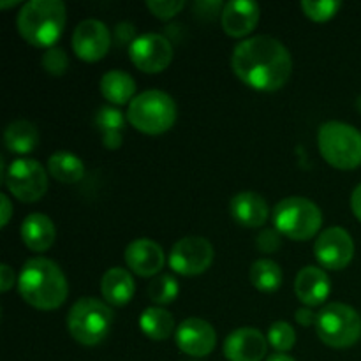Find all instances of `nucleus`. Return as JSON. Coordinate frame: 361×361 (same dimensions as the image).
<instances>
[{"instance_id": "obj_15", "label": "nucleus", "mask_w": 361, "mask_h": 361, "mask_svg": "<svg viewBox=\"0 0 361 361\" xmlns=\"http://www.w3.org/2000/svg\"><path fill=\"white\" fill-rule=\"evenodd\" d=\"M126 263L140 277H154L164 268L166 256L154 240L137 238L126 247Z\"/></svg>"}, {"instance_id": "obj_17", "label": "nucleus", "mask_w": 361, "mask_h": 361, "mask_svg": "<svg viewBox=\"0 0 361 361\" xmlns=\"http://www.w3.org/2000/svg\"><path fill=\"white\" fill-rule=\"evenodd\" d=\"M259 6L250 0H231L222 7V28L231 37H243L257 27Z\"/></svg>"}, {"instance_id": "obj_7", "label": "nucleus", "mask_w": 361, "mask_h": 361, "mask_svg": "<svg viewBox=\"0 0 361 361\" xmlns=\"http://www.w3.org/2000/svg\"><path fill=\"white\" fill-rule=\"evenodd\" d=\"M275 229L286 238L305 242L310 240L323 224V214L316 203L302 196H291L279 201L274 210Z\"/></svg>"}, {"instance_id": "obj_2", "label": "nucleus", "mask_w": 361, "mask_h": 361, "mask_svg": "<svg viewBox=\"0 0 361 361\" xmlns=\"http://www.w3.org/2000/svg\"><path fill=\"white\" fill-rule=\"evenodd\" d=\"M18 289L21 298L37 310L59 309L69 293L63 271L46 257H32L23 264Z\"/></svg>"}, {"instance_id": "obj_33", "label": "nucleus", "mask_w": 361, "mask_h": 361, "mask_svg": "<svg viewBox=\"0 0 361 361\" xmlns=\"http://www.w3.org/2000/svg\"><path fill=\"white\" fill-rule=\"evenodd\" d=\"M257 249L261 252H275L281 247V233L277 229H264L259 236H257Z\"/></svg>"}, {"instance_id": "obj_38", "label": "nucleus", "mask_w": 361, "mask_h": 361, "mask_svg": "<svg viewBox=\"0 0 361 361\" xmlns=\"http://www.w3.org/2000/svg\"><path fill=\"white\" fill-rule=\"evenodd\" d=\"M0 203H2V228H6L11 215H13V207H11V201L6 194H0Z\"/></svg>"}, {"instance_id": "obj_22", "label": "nucleus", "mask_w": 361, "mask_h": 361, "mask_svg": "<svg viewBox=\"0 0 361 361\" xmlns=\"http://www.w3.org/2000/svg\"><path fill=\"white\" fill-rule=\"evenodd\" d=\"M99 88H101V94L104 95L106 101H109L111 104L122 106L127 102L130 104L134 94H136V81L126 71L113 69L102 76Z\"/></svg>"}, {"instance_id": "obj_8", "label": "nucleus", "mask_w": 361, "mask_h": 361, "mask_svg": "<svg viewBox=\"0 0 361 361\" xmlns=\"http://www.w3.org/2000/svg\"><path fill=\"white\" fill-rule=\"evenodd\" d=\"M316 331L323 344L348 349L361 338V316L345 303H328L317 312Z\"/></svg>"}, {"instance_id": "obj_18", "label": "nucleus", "mask_w": 361, "mask_h": 361, "mask_svg": "<svg viewBox=\"0 0 361 361\" xmlns=\"http://www.w3.org/2000/svg\"><path fill=\"white\" fill-rule=\"evenodd\" d=\"M331 284L326 271L317 267H305L295 279V293L307 307H317L330 296Z\"/></svg>"}, {"instance_id": "obj_26", "label": "nucleus", "mask_w": 361, "mask_h": 361, "mask_svg": "<svg viewBox=\"0 0 361 361\" xmlns=\"http://www.w3.org/2000/svg\"><path fill=\"white\" fill-rule=\"evenodd\" d=\"M48 171L60 183H78L85 176V164L71 152H55L48 161Z\"/></svg>"}, {"instance_id": "obj_19", "label": "nucleus", "mask_w": 361, "mask_h": 361, "mask_svg": "<svg viewBox=\"0 0 361 361\" xmlns=\"http://www.w3.org/2000/svg\"><path fill=\"white\" fill-rule=\"evenodd\" d=\"M233 219L243 228H261L268 221L270 208L267 200L257 192H238L229 203Z\"/></svg>"}, {"instance_id": "obj_29", "label": "nucleus", "mask_w": 361, "mask_h": 361, "mask_svg": "<svg viewBox=\"0 0 361 361\" xmlns=\"http://www.w3.org/2000/svg\"><path fill=\"white\" fill-rule=\"evenodd\" d=\"M268 342H270V345L275 351L286 355L296 344L295 328L289 323H286V321H275L270 326V330H268Z\"/></svg>"}, {"instance_id": "obj_34", "label": "nucleus", "mask_w": 361, "mask_h": 361, "mask_svg": "<svg viewBox=\"0 0 361 361\" xmlns=\"http://www.w3.org/2000/svg\"><path fill=\"white\" fill-rule=\"evenodd\" d=\"M115 37L118 41V44H133L134 39L137 37L136 30H134V25L130 23H120L115 28Z\"/></svg>"}, {"instance_id": "obj_13", "label": "nucleus", "mask_w": 361, "mask_h": 361, "mask_svg": "<svg viewBox=\"0 0 361 361\" xmlns=\"http://www.w3.org/2000/svg\"><path fill=\"white\" fill-rule=\"evenodd\" d=\"M111 48V32L102 21L85 20L74 28L73 49L78 59L85 62H97L104 59Z\"/></svg>"}, {"instance_id": "obj_28", "label": "nucleus", "mask_w": 361, "mask_h": 361, "mask_svg": "<svg viewBox=\"0 0 361 361\" xmlns=\"http://www.w3.org/2000/svg\"><path fill=\"white\" fill-rule=\"evenodd\" d=\"M178 282L173 275H159L148 286V296L154 300L155 303H161V305H166V303L175 302L176 296H178Z\"/></svg>"}, {"instance_id": "obj_31", "label": "nucleus", "mask_w": 361, "mask_h": 361, "mask_svg": "<svg viewBox=\"0 0 361 361\" xmlns=\"http://www.w3.org/2000/svg\"><path fill=\"white\" fill-rule=\"evenodd\" d=\"M41 66L51 76H62V74H66L67 67H69V59H67V53L62 48L53 46L42 55Z\"/></svg>"}, {"instance_id": "obj_37", "label": "nucleus", "mask_w": 361, "mask_h": 361, "mask_svg": "<svg viewBox=\"0 0 361 361\" xmlns=\"http://www.w3.org/2000/svg\"><path fill=\"white\" fill-rule=\"evenodd\" d=\"M351 208L353 214L356 215V219L361 222V183L353 190L351 194Z\"/></svg>"}, {"instance_id": "obj_4", "label": "nucleus", "mask_w": 361, "mask_h": 361, "mask_svg": "<svg viewBox=\"0 0 361 361\" xmlns=\"http://www.w3.org/2000/svg\"><path fill=\"white\" fill-rule=\"evenodd\" d=\"M127 120L136 130L150 136L166 133L175 126L176 104L162 90H147L130 101Z\"/></svg>"}, {"instance_id": "obj_23", "label": "nucleus", "mask_w": 361, "mask_h": 361, "mask_svg": "<svg viewBox=\"0 0 361 361\" xmlns=\"http://www.w3.org/2000/svg\"><path fill=\"white\" fill-rule=\"evenodd\" d=\"M94 123L97 130H101L102 145L109 150H116L122 145V130L126 126V118L120 109L113 106H104L97 109L94 116Z\"/></svg>"}, {"instance_id": "obj_21", "label": "nucleus", "mask_w": 361, "mask_h": 361, "mask_svg": "<svg viewBox=\"0 0 361 361\" xmlns=\"http://www.w3.org/2000/svg\"><path fill=\"white\" fill-rule=\"evenodd\" d=\"M101 293L109 305H127L136 293L133 275L126 268H109L101 281Z\"/></svg>"}, {"instance_id": "obj_36", "label": "nucleus", "mask_w": 361, "mask_h": 361, "mask_svg": "<svg viewBox=\"0 0 361 361\" xmlns=\"http://www.w3.org/2000/svg\"><path fill=\"white\" fill-rule=\"evenodd\" d=\"M295 319L296 323L302 324V326H310V324H316L317 314H314L312 310H310V307H302V309L296 310Z\"/></svg>"}, {"instance_id": "obj_24", "label": "nucleus", "mask_w": 361, "mask_h": 361, "mask_svg": "<svg viewBox=\"0 0 361 361\" xmlns=\"http://www.w3.org/2000/svg\"><path fill=\"white\" fill-rule=\"evenodd\" d=\"M4 143H6L7 150L14 152V154H30L39 143V133L34 123L27 122V120H16L6 127Z\"/></svg>"}, {"instance_id": "obj_1", "label": "nucleus", "mask_w": 361, "mask_h": 361, "mask_svg": "<svg viewBox=\"0 0 361 361\" xmlns=\"http://www.w3.org/2000/svg\"><path fill=\"white\" fill-rule=\"evenodd\" d=\"M231 67L247 87L259 92H275L288 83L293 59L281 41L270 35H254L236 46Z\"/></svg>"}, {"instance_id": "obj_30", "label": "nucleus", "mask_w": 361, "mask_h": 361, "mask_svg": "<svg viewBox=\"0 0 361 361\" xmlns=\"http://www.w3.org/2000/svg\"><path fill=\"white\" fill-rule=\"evenodd\" d=\"M342 4L337 0H303L302 9L307 18L314 21H328L335 16Z\"/></svg>"}, {"instance_id": "obj_6", "label": "nucleus", "mask_w": 361, "mask_h": 361, "mask_svg": "<svg viewBox=\"0 0 361 361\" xmlns=\"http://www.w3.org/2000/svg\"><path fill=\"white\" fill-rule=\"evenodd\" d=\"M113 310L95 298H81L67 314L71 337L83 345H97L111 331Z\"/></svg>"}, {"instance_id": "obj_3", "label": "nucleus", "mask_w": 361, "mask_h": 361, "mask_svg": "<svg viewBox=\"0 0 361 361\" xmlns=\"http://www.w3.org/2000/svg\"><path fill=\"white\" fill-rule=\"evenodd\" d=\"M67 11L62 0H30L18 13L21 37L37 48H53L66 27Z\"/></svg>"}, {"instance_id": "obj_20", "label": "nucleus", "mask_w": 361, "mask_h": 361, "mask_svg": "<svg viewBox=\"0 0 361 361\" xmlns=\"http://www.w3.org/2000/svg\"><path fill=\"white\" fill-rule=\"evenodd\" d=\"M56 229L44 214H30L21 224V240L34 252H44L55 243Z\"/></svg>"}, {"instance_id": "obj_16", "label": "nucleus", "mask_w": 361, "mask_h": 361, "mask_svg": "<svg viewBox=\"0 0 361 361\" xmlns=\"http://www.w3.org/2000/svg\"><path fill=\"white\" fill-rule=\"evenodd\" d=\"M267 337L256 328L235 330L224 342V356L229 361H261L267 355Z\"/></svg>"}, {"instance_id": "obj_5", "label": "nucleus", "mask_w": 361, "mask_h": 361, "mask_svg": "<svg viewBox=\"0 0 361 361\" xmlns=\"http://www.w3.org/2000/svg\"><path fill=\"white\" fill-rule=\"evenodd\" d=\"M317 145L324 161L337 169L361 166V133L344 122H326L317 133Z\"/></svg>"}, {"instance_id": "obj_40", "label": "nucleus", "mask_w": 361, "mask_h": 361, "mask_svg": "<svg viewBox=\"0 0 361 361\" xmlns=\"http://www.w3.org/2000/svg\"><path fill=\"white\" fill-rule=\"evenodd\" d=\"M13 6H18V0H11V2H0V7H2V9H6V7H13Z\"/></svg>"}, {"instance_id": "obj_39", "label": "nucleus", "mask_w": 361, "mask_h": 361, "mask_svg": "<svg viewBox=\"0 0 361 361\" xmlns=\"http://www.w3.org/2000/svg\"><path fill=\"white\" fill-rule=\"evenodd\" d=\"M267 361H296V360H293L291 356L288 355H282V353H275V355L268 356Z\"/></svg>"}, {"instance_id": "obj_10", "label": "nucleus", "mask_w": 361, "mask_h": 361, "mask_svg": "<svg viewBox=\"0 0 361 361\" xmlns=\"http://www.w3.org/2000/svg\"><path fill=\"white\" fill-rule=\"evenodd\" d=\"M214 263V247L203 236H185L173 245L169 267L185 277H194L210 268Z\"/></svg>"}, {"instance_id": "obj_27", "label": "nucleus", "mask_w": 361, "mask_h": 361, "mask_svg": "<svg viewBox=\"0 0 361 361\" xmlns=\"http://www.w3.org/2000/svg\"><path fill=\"white\" fill-rule=\"evenodd\" d=\"M250 282L261 293H274L282 284V270L275 261L257 259L250 267Z\"/></svg>"}, {"instance_id": "obj_35", "label": "nucleus", "mask_w": 361, "mask_h": 361, "mask_svg": "<svg viewBox=\"0 0 361 361\" xmlns=\"http://www.w3.org/2000/svg\"><path fill=\"white\" fill-rule=\"evenodd\" d=\"M16 282V275H14V270L9 267V264H2L0 267V291L7 293Z\"/></svg>"}, {"instance_id": "obj_32", "label": "nucleus", "mask_w": 361, "mask_h": 361, "mask_svg": "<svg viewBox=\"0 0 361 361\" xmlns=\"http://www.w3.org/2000/svg\"><path fill=\"white\" fill-rule=\"evenodd\" d=\"M147 7L159 20H169L185 7L183 0H148Z\"/></svg>"}, {"instance_id": "obj_25", "label": "nucleus", "mask_w": 361, "mask_h": 361, "mask_svg": "<svg viewBox=\"0 0 361 361\" xmlns=\"http://www.w3.org/2000/svg\"><path fill=\"white\" fill-rule=\"evenodd\" d=\"M140 328L152 341H166L175 330V317L161 307H148L140 316Z\"/></svg>"}, {"instance_id": "obj_9", "label": "nucleus", "mask_w": 361, "mask_h": 361, "mask_svg": "<svg viewBox=\"0 0 361 361\" xmlns=\"http://www.w3.org/2000/svg\"><path fill=\"white\" fill-rule=\"evenodd\" d=\"M4 180L9 192L21 203H35L48 190L44 168L34 159H16L11 162Z\"/></svg>"}, {"instance_id": "obj_11", "label": "nucleus", "mask_w": 361, "mask_h": 361, "mask_svg": "<svg viewBox=\"0 0 361 361\" xmlns=\"http://www.w3.org/2000/svg\"><path fill=\"white\" fill-rule=\"evenodd\" d=\"M129 56L143 73H162L173 60V46L162 34H143L129 46Z\"/></svg>"}, {"instance_id": "obj_14", "label": "nucleus", "mask_w": 361, "mask_h": 361, "mask_svg": "<svg viewBox=\"0 0 361 361\" xmlns=\"http://www.w3.org/2000/svg\"><path fill=\"white\" fill-rule=\"evenodd\" d=\"M217 344V334L208 321L189 317L176 330V345L180 351L194 358L210 355Z\"/></svg>"}, {"instance_id": "obj_12", "label": "nucleus", "mask_w": 361, "mask_h": 361, "mask_svg": "<svg viewBox=\"0 0 361 361\" xmlns=\"http://www.w3.org/2000/svg\"><path fill=\"white\" fill-rule=\"evenodd\" d=\"M314 254L321 267L328 270H344L355 257V242L344 228H328L317 236Z\"/></svg>"}]
</instances>
